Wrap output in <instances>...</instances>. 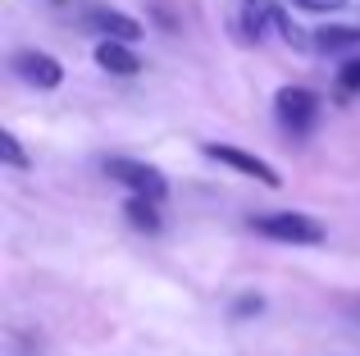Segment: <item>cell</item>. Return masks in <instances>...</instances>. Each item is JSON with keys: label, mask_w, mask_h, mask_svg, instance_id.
Instances as JSON below:
<instances>
[{"label": "cell", "mask_w": 360, "mask_h": 356, "mask_svg": "<svg viewBox=\"0 0 360 356\" xmlns=\"http://www.w3.org/2000/svg\"><path fill=\"white\" fill-rule=\"evenodd\" d=\"M297 9H310V14H328V9H347V0H292Z\"/></svg>", "instance_id": "cell-13"}, {"label": "cell", "mask_w": 360, "mask_h": 356, "mask_svg": "<svg viewBox=\"0 0 360 356\" xmlns=\"http://www.w3.org/2000/svg\"><path fill=\"white\" fill-rule=\"evenodd\" d=\"M274 115H278L283 128L306 133V128L319 119V96H315V91H306V87H283L278 96H274Z\"/></svg>", "instance_id": "cell-3"}, {"label": "cell", "mask_w": 360, "mask_h": 356, "mask_svg": "<svg viewBox=\"0 0 360 356\" xmlns=\"http://www.w3.org/2000/svg\"><path fill=\"white\" fill-rule=\"evenodd\" d=\"M0 155H5V165H14V170L27 165V155H23V146H18L14 133H0Z\"/></svg>", "instance_id": "cell-11"}, {"label": "cell", "mask_w": 360, "mask_h": 356, "mask_svg": "<svg viewBox=\"0 0 360 356\" xmlns=\"http://www.w3.org/2000/svg\"><path fill=\"white\" fill-rule=\"evenodd\" d=\"M251 229L260 238H274V242H292V247H315L324 242V224L310 220L301 210H274V215H255Z\"/></svg>", "instance_id": "cell-1"}, {"label": "cell", "mask_w": 360, "mask_h": 356, "mask_svg": "<svg viewBox=\"0 0 360 356\" xmlns=\"http://www.w3.org/2000/svg\"><path fill=\"white\" fill-rule=\"evenodd\" d=\"M105 174L115 178V183H123L132 196H146V201H165L169 196V178L155 170V165L146 160H132V155H110L105 160Z\"/></svg>", "instance_id": "cell-2"}, {"label": "cell", "mask_w": 360, "mask_h": 356, "mask_svg": "<svg viewBox=\"0 0 360 356\" xmlns=\"http://www.w3.org/2000/svg\"><path fill=\"white\" fill-rule=\"evenodd\" d=\"M9 69H14L23 82L41 87V91H55L64 82L60 60H51V55H41V51H14V55H9Z\"/></svg>", "instance_id": "cell-4"}, {"label": "cell", "mask_w": 360, "mask_h": 356, "mask_svg": "<svg viewBox=\"0 0 360 356\" xmlns=\"http://www.w3.org/2000/svg\"><path fill=\"white\" fill-rule=\"evenodd\" d=\"M82 23H87L91 32H101V42H123V46L141 42V23H137V18L119 14V9H105V5H91Z\"/></svg>", "instance_id": "cell-6"}, {"label": "cell", "mask_w": 360, "mask_h": 356, "mask_svg": "<svg viewBox=\"0 0 360 356\" xmlns=\"http://www.w3.org/2000/svg\"><path fill=\"white\" fill-rule=\"evenodd\" d=\"M283 18L288 14H283L274 0H242V32L251 37V42H264L269 32H278Z\"/></svg>", "instance_id": "cell-7"}, {"label": "cell", "mask_w": 360, "mask_h": 356, "mask_svg": "<svg viewBox=\"0 0 360 356\" xmlns=\"http://www.w3.org/2000/svg\"><path fill=\"white\" fill-rule=\"evenodd\" d=\"M338 82H342V91H360V55L338 69Z\"/></svg>", "instance_id": "cell-12"}, {"label": "cell", "mask_w": 360, "mask_h": 356, "mask_svg": "<svg viewBox=\"0 0 360 356\" xmlns=\"http://www.w3.org/2000/svg\"><path fill=\"white\" fill-rule=\"evenodd\" d=\"M96 64L105 73H119V78H137V73H141L137 51H132V46H123V42H101L96 46Z\"/></svg>", "instance_id": "cell-8"}, {"label": "cell", "mask_w": 360, "mask_h": 356, "mask_svg": "<svg viewBox=\"0 0 360 356\" xmlns=\"http://www.w3.org/2000/svg\"><path fill=\"white\" fill-rule=\"evenodd\" d=\"M324 51H347V46H360V27H338V23H328V27H319V37H315Z\"/></svg>", "instance_id": "cell-10"}, {"label": "cell", "mask_w": 360, "mask_h": 356, "mask_svg": "<svg viewBox=\"0 0 360 356\" xmlns=\"http://www.w3.org/2000/svg\"><path fill=\"white\" fill-rule=\"evenodd\" d=\"M205 155H210V160H219V165H229V170H238V174H246V178H255V183H264V187H278V174H274L260 155L242 151V146L210 142V146H205Z\"/></svg>", "instance_id": "cell-5"}, {"label": "cell", "mask_w": 360, "mask_h": 356, "mask_svg": "<svg viewBox=\"0 0 360 356\" xmlns=\"http://www.w3.org/2000/svg\"><path fill=\"white\" fill-rule=\"evenodd\" d=\"M155 205H160V201H146V196H128L123 215H128L132 229H141V233H160V210H155Z\"/></svg>", "instance_id": "cell-9"}]
</instances>
